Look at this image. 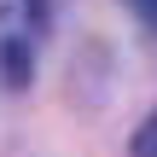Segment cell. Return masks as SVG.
I'll return each mask as SVG.
<instances>
[{
	"instance_id": "2",
	"label": "cell",
	"mask_w": 157,
	"mask_h": 157,
	"mask_svg": "<svg viewBox=\"0 0 157 157\" xmlns=\"http://www.w3.org/2000/svg\"><path fill=\"white\" fill-rule=\"evenodd\" d=\"M128 157H157V111L134 128V140H128Z\"/></svg>"
},
{
	"instance_id": "1",
	"label": "cell",
	"mask_w": 157,
	"mask_h": 157,
	"mask_svg": "<svg viewBox=\"0 0 157 157\" xmlns=\"http://www.w3.org/2000/svg\"><path fill=\"white\" fill-rule=\"evenodd\" d=\"M0 76H6V87H29L35 58H29V41H23V35H6V41H0Z\"/></svg>"
},
{
	"instance_id": "3",
	"label": "cell",
	"mask_w": 157,
	"mask_h": 157,
	"mask_svg": "<svg viewBox=\"0 0 157 157\" xmlns=\"http://www.w3.org/2000/svg\"><path fill=\"white\" fill-rule=\"evenodd\" d=\"M128 6H134V17H140V23L157 35V0H128Z\"/></svg>"
}]
</instances>
